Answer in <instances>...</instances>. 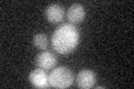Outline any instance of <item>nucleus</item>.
Instances as JSON below:
<instances>
[{"mask_svg": "<svg viewBox=\"0 0 134 89\" xmlns=\"http://www.w3.org/2000/svg\"><path fill=\"white\" fill-rule=\"evenodd\" d=\"M79 32L72 23H64L58 27L52 38V45L56 52L68 55L77 47Z\"/></svg>", "mask_w": 134, "mask_h": 89, "instance_id": "obj_1", "label": "nucleus"}, {"mask_svg": "<svg viewBox=\"0 0 134 89\" xmlns=\"http://www.w3.org/2000/svg\"><path fill=\"white\" fill-rule=\"evenodd\" d=\"M74 81L73 73L66 67L55 68L49 75V85L54 88H67L70 87Z\"/></svg>", "mask_w": 134, "mask_h": 89, "instance_id": "obj_2", "label": "nucleus"}, {"mask_svg": "<svg viewBox=\"0 0 134 89\" xmlns=\"http://www.w3.org/2000/svg\"><path fill=\"white\" fill-rule=\"evenodd\" d=\"M76 82L79 88H84V89L92 88L94 87V85L96 82V75L94 71H92L90 69H83L77 75Z\"/></svg>", "mask_w": 134, "mask_h": 89, "instance_id": "obj_3", "label": "nucleus"}, {"mask_svg": "<svg viewBox=\"0 0 134 89\" xmlns=\"http://www.w3.org/2000/svg\"><path fill=\"white\" fill-rule=\"evenodd\" d=\"M29 81L31 82L32 86L37 88H47L49 87V76L45 73L44 69L37 68L32 70L29 75Z\"/></svg>", "mask_w": 134, "mask_h": 89, "instance_id": "obj_4", "label": "nucleus"}, {"mask_svg": "<svg viewBox=\"0 0 134 89\" xmlns=\"http://www.w3.org/2000/svg\"><path fill=\"white\" fill-rule=\"evenodd\" d=\"M57 59L50 51L40 52L36 58V65L38 68L44 70H50L55 67Z\"/></svg>", "mask_w": 134, "mask_h": 89, "instance_id": "obj_5", "label": "nucleus"}, {"mask_svg": "<svg viewBox=\"0 0 134 89\" xmlns=\"http://www.w3.org/2000/svg\"><path fill=\"white\" fill-rule=\"evenodd\" d=\"M64 16H65L64 8L57 5V3H53V5L48 6L47 9H46V18L52 23L60 22L64 19Z\"/></svg>", "mask_w": 134, "mask_h": 89, "instance_id": "obj_6", "label": "nucleus"}, {"mask_svg": "<svg viewBox=\"0 0 134 89\" xmlns=\"http://www.w3.org/2000/svg\"><path fill=\"white\" fill-rule=\"evenodd\" d=\"M67 19L70 23H78L85 19V9L79 3H74L67 11Z\"/></svg>", "mask_w": 134, "mask_h": 89, "instance_id": "obj_7", "label": "nucleus"}, {"mask_svg": "<svg viewBox=\"0 0 134 89\" xmlns=\"http://www.w3.org/2000/svg\"><path fill=\"white\" fill-rule=\"evenodd\" d=\"M32 44L35 45L36 48L40 50H45L48 47V38L45 33H37V35L34 36Z\"/></svg>", "mask_w": 134, "mask_h": 89, "instance_id": "obj_8", "label": "nucleus"}]
</instances>
